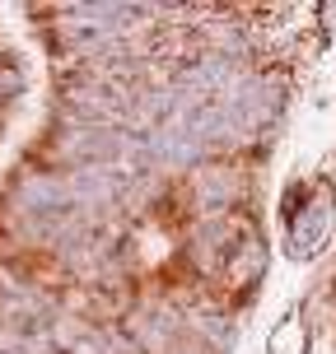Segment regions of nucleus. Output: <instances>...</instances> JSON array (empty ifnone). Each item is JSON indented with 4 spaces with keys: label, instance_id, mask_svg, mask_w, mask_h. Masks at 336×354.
I'll return each instance as SVG.
<instances>
[{
    "label": "nucleus",
    "instance_id": "obj_1",
    "mask_svg": "<svg viewBox=\"0 0 336 354\" xmlns=\"http://www.w3.org/2000/svg\"><path fill=\"white\" fill-rule=\"evenodd\" d=\"M327 233H332V192H318L290 219V252L294 257H313L327 243Z\"/></svg>",
    "mask_w": 336,
    "mask_h": 354
},
{
    "label": "nucleus",
    "instance_id": "obj_2",
    "mask_svg": "<svg viewBox=\"0 0 336 354\" xmlns=\"http://www.w3.org/2000/svg\"><path fill=\"white\" fill-rule=\"evenodd\" d=\"M173 331H177V317L168 308H141V313L131 317V336L141 340L145 350H163V345L173 340Z\"/></svg>",
    "mask_w": 336,
    "mask_h": 354
}]
</instances>
